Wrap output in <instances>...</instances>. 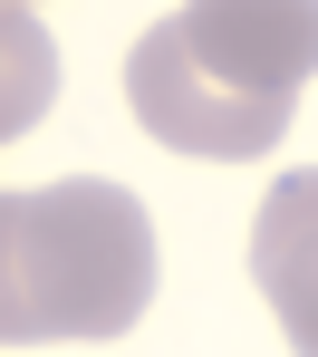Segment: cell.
I'll list each match as a JSON object with an SVG mask.
<instances>
[{
  "label": "cell",
  "mask_w": 318,
  "mask_h": 357,
  "mask_svg": "<svg viewBox=\"0 0 318 357\" xmlns=\"http://www.w3.org/2000/svg\"><path fill=\"white\" fill-rule=\"evenodd\" d=\"M318 77V0H184L126 59V107L154 145L202 165H251L289 135Z\"/></svg>",
  "instance_id": "1"
},
{
  "label": "cell",
  "mask_w": 318,
  "mask_h": 357,
  "mask_svg": "<svg viewBox=\"0 0 318 357\" xmlns=\"http://www.w3.org/2000/svg\"><path fill=\"white\" fill-rule=\"evenodd\" d=\"M154 299V222L126 183L67 174L0 203V338H126Z\"/></svg>",
  "instance_id": "2"
},
{
  "label": "cell",
  "mask_w": 318,
  "mask_h": 357,
  "mask_svg": "<svg viewBox=\"0 0 318 357\" xmlns=\"http://www.w3.org/2000/svg\"><path fill=\"white\" fill-rule=\"evenodd\" d=\"M251 280L280 319V338L318 357V165L280 174L251 213Z\"/></svg>",
  "instance_id": "3"
},
{
  "label": "cell",
  "mask_w": 318,
  "mask_h": 357,
  "mask_svg": "<svg viewBox=\"0 0 318 357\" xmlns=\"http://www.w3.org/2000/svg\"><path fill=\"white\" fill-rule=\"evenodd\" d=\"M19 10H29V0H19Z\"/></svg>",
  "instance_id": "4"
}]
</instances>
